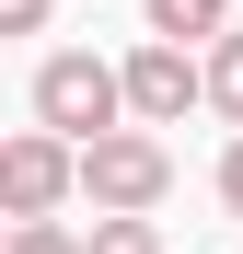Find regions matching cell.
I'll return each mask as SVG.
<instances>
[{"mask_svg": "<svg viewBox=\"0 0 243 254\" xmlns=\"http://www.w3.org/2000/svg\"><path fill=\"white\" fill-rule=\"evenodd\" d=\"M70 196H93V208H162V196H174L162 127L116 116V127H93V139H70Z\"/></svg>", "mask_w": 243, "mask_h": 254, "instance_id": "cell-1", "label": "cell"}, {"mask_svg": "<svg viewBox=\"0 0 243 254\" xmlns=\"http://www.w3.org/2000/svg\"><path fill=\"white\" fill-rule=\"evenodd\" d=\"M128 104H116V58L93 47H58L47 69H35V127H58V139H93V127H116Z\"/></svg>", "mask_w": 243, "mask_h": 254, "instance_id": "cell-2", "label": "cell"}, {"mask_svg": "<svg viewBox=\"0 0 243 254\" xmlns=\"http://www.w3.org/2000/svg\"><path fill=\"white\" fill-rule=\"evenodd\" d=\"M116 104H128L139 127H185V104H197V47L139 35V47L116 58Z\"/></svg>", "mask_w": 243, "mask_h": 254, "instance_id": "cell-3", "label": "cell"}, {"mask_svg": "<svg viewBox=\"0 0 243 254\" xmlns=\"http://www.w3.org/2000/svg\"><path fill=\"white\" fill-rule=\"evenodd\" d=\"M70 208V139L58 127H12L0 139V220H58Z\"/></svg>", "mask_w": 243, "mask_h": 254, "instance_id": "cell-4", "label": "cell"}, {"mask_svg": "<svg viewBox=\"0 0 243 254\" xmlns=\"http://www.w3.org/2000/svg\"><path fill=\"white\" fill-rule=\"evenodd\" d=\"M197 104H209L220 127H243V23L209 35V58H197Z\"/></svg>", "mask_w": 243, "mask_h": 254, "instance_id": "cell-5", "label": "cell"}, {"mask_svg": "<svg viewBox=\"0 0 243 254\" xmlns=\"http://www.w3.org/2000/svg\"><path fill=\"white\" fill-rule=\"evenodd\" d=\"M139 23H151V35H174V47H209V35L232 23V0H139Z\"/></svg>", "mask_w": 243, "mask_h": 254, "instance_id": "cell-6", "label": "cell"}, {"mask_svg": "<svg viewBox=\"0 0 243 254\" xmlns=\"http://www.w3.org/2000/svg\"><path fill=\"white\" fill-rule=\"evenodd\" d=\"M81 254H162V220H151V208H93Z\"/></svg>", "mask_w": 243, "mask_h": 254, "instance_id": "cell-7", "label": "cell"}, {"mask_svg": "<svg viewBox=\"0 0 243 254\" xmlns=\"http://www.w3.org/2000/svg\"><path fill=\"white\" fill-rule=\"evenodd\" d=\"M0 254H81V231H70V220H12Z\"/></svg>", "mask_w": 243, "mask_h": 254, "instance_id": "cell-8", "label": "cell"}, {"mask_svg": "<svg viewBox=\"0 0 243 254\" xmlns=\"http://www.w3.org/2000/svg\"><path fill=\"white\" fill-rule=\"evenodd\" d=\"M47 12L58 0H0V35H47Z\"/></svg>", "mask_w": 243, "mask_h": 254, "instance_id": "cell-9", "label": "cell"}, {"mask_svg": "<svg viewBox=\"0 0 243 254\" xmlns=\"http://www.w3.org/2000/svg\"><path fill=\"white\" fill-rule=\"evenodd\" d=\"M220 208L243 220V127H232V150H220Z\"/></svg>", "mask_w": 243, "mask_h": 254, "instance_id": "cell-10", "label": "cell"}, {"mask_svg": "<svg viewBox=\"0 0 243 254\" xmlns=\"http://www.w3.org/2000/svg\"><path fill=\"white\" fill-rule=\"evenodd\" d=\"M0 231H12V220H0Z\"/></svg>", "mask_w": 243, "mask_h": 254, "instance_id": "cell-11", "label": "cell"}]
</instances>
